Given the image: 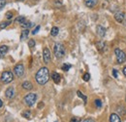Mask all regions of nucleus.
Masks as SVG:
<instances>
[{
	"label": "nucleus",
	"instance_id": "10",
	"mask_svg": "<svg viewBox=\"0 0 126 122\" xmlns=\"http://www.w3.org/2000/svg\"><path fill=\"white\" fill-rule=\"evenodd\" d=\"M83 1H84L85 6L88 7V8H93L98 3V0H83Z\"/></svg>",
	"mask_w": 126,
	"mask_h": 122
},
{
	"label": "nucleus",
	"instance_id": "15",
	"mask_svg": "<svg viewBox=\"0 0 126 122\" xmlns=\"http://www.w3.org/2000/svg\"><path fill=\"white\" fill-rule=\"evenodd\" d=\"M21 86H22V88L24 90H31L32 88H33V85H32V83L30 81H24Z\"/></svg>",
	"mask_w": 126,
	"mask_h": 122
},
{
	"label": "nucleus",
	"instance_id": "5",
	"mask_svg": "<svg viewBox=\"0 0 126 122\" xmlns=\"http://www.w3.org/2000/svg\"><path fill=\"white\" fill-rule=\"evenodd\" d=\"M114 54H115L116 61H117L118 63H123V62L126 61V54L123 51H121L120 49L116 48V49L114 50Z\"/></svg>",
	"mask_w": 126,
	"mask_h": 122
},
{
	"label": "nucleus",
	"instance_id": "3",
	"mask_svg": "<svg viewBox=\"0 0 126 122\" xmlns=\"http://www.w3.org/2000/svg\"><path fill=\"white\" fill-rule=\"evenodd\" d=\"M36 100H37V95L35 93H29L27 94L24 98H23V102L26 106L28 107H32L35 103H36Z\"/></svg>",
	"mask_w": 126,
	"mask_h": 122
},
{
	"label": "nucleus",
	"instance_id": "13",
	"mask_svg": "<svg viewBox=\"0 0 126 122\" xmlns=\"http://www.w3.org/2000/svg\"><path fill=\"white\" fill-rule=\"evenodd\" d=\"M8 50H9L8 46H6V45L0 46V58H3V57H4V56L7 54Z\"/></svg>",
	"mask_w": 126,
	"mask_h": 122
},
{
	"label": "nucleus",
	"instance_id": "30",
	"mask_svg": "<svg viewBox=\"0 0 126 122\" xmlns=\"http://www.w3.org/2000/svg\"><path fill=\"white\" fill-rule=\"evenodd\" d=\"M70 122H80V119H79V117H73V118L70 120Z\"/></svg>",
	"mask_w": 126,
	"mask_h": 122
},
{
	"label": "nucleus",
	"instance_id": "25",
	"mask_svg": "<svg viewBox=\"0 0 126 122\" xmlns=\"http://www.w3.org/2000/svg\"><path fill=\"white\" fill-rule=\"evenodd\" d=\"M82 79H83L84 81H88V80L90 79V74H89L88 72L84 73V74H83V76H82Z\"/></svg>",
	"mask_w": 126,
	"mask_h": 122
},
{
	"label": "nucleus",
	"instance_id": "27",
	"mask_svg": "<svg viewBox=\"0 0 126 122\" xmlns=\"http://www.w3.org/2000/svg\"><path fill=\"white\" fill-rule=\"evenodd\" d=\"M28 46H29L30 48H33V47L35 46V41H34V39H30V40L28 41Z\"/></svg>",
	"mask_w": 126,
	"mask_h": 122
},
{
	"label": "nucleus",
	"instance_id": "16",
	"mask_svg": "<svg viewBox=\"0 0 126 122\" xmlns=\"http://www.w3.org/2000/svg\"><path fill=\"white\" fill-rule=\"evenodd\" d=\"M97 49H98V51L99 52H101V53H103L105 50H106V44L104 43V42H98L97 43Z\"/></svg>",
	"mask_w": 126,
	"mask_h": 122
},
{
	"label": "nucleus",
	"instance_id": "1",
	"mask_svg": "<svg viewBox=\"0 0 126 122\" xmlns=\"http://www.w3.org/2000/svg\"><path fill=\"white\" fill-rule=\"evenodd\" d=\"M35 79L38 82V84H40V85L46 84L47 81H48V79H49V72H48L47 67H41L37 71Z\"/></svg>",
	"mask_w": 126,
	"mask_h": 122
},
{
	"label": "nucleus",
	"instance_id": "29",
	"mask_svg": "<svg viewBox=\"0 0 126 122\" xmlns=\"http://www.w3.org/2000/svg\"><path fill=\"white\" fill-rule=\"evenodd\" d=\"M39 30H40V26H37V27L34 29V30L32 31V34H36V33L39 31Z\"/></svg>",
	"mask_w": 126,
	"mask_h": 122
},
{
	"label": "nucleus",
	"instance_id": "23",
	"mask_svg": "<svg viewBox=\"0 0 126 122\" xmlns=\"http://www.w3.org/2000/svg\"><path fill=\"white\" fill-rule=\"evenodd\" d=\"M71 64H69V63H64L62 65V70H64V71H68L70 68H71Z\"/></svg>",
	"mask_w": 126,
	"mask_h": 122
},
{
	"label": "nucleus",
	"instance_id": "32",
	"mask_svg": "<svg viewBox=\"0 0 126 122\" xmlns=\"http://www.w3.org/2000/svg\"><path fill=\"white\" fill-rule=\"evenodd\" d=\"M112 75H113L114 78H117L118 77V73H117V70L116 69H113L112 70Z\"/></svg>",
	"mask_w": 126,
	"mask_h": 122
},
{
	"label": "nucleus",
	"instance_id": "12",
	"mask_svg": "<svg viewBox=\"0 0 126 122\" xmlns=\"http://www.w3.org/2000/svg\"><path fill=\"white\" fill-rule=\"evenodd\" d=\"M110 122H121L120 116L116 113H111L110 116Z\"/></svg>",
	"mask_w": 126,
	"mask_h": 122
},
{
	"label": "nucleus",
	"instance_id": "2",
	"mask_svg": "<svg viewBox=\"0 0 126 122\" xmlns=\"http://www.w3.org/2000/svg\"><path fill=\"white\" fill-rule=\"evenodd\" d=\"M53 53L57 59H61L65 56V48L61 43H55L53 47Z\"/></svg>",
	"mask_w": 126,
	"mask_h": 122
},
{
	"label": "nucleus",
	"instance_id": "36",
	"mask_svg": "<svg viewBox=\"0 0 126 122\" xmlns=\"http://www.w3.org/2000/svg\"><path fill=\"white\" fill-rule=\"evenodd\" d=\"M16 1H23V0H16Z\"/></svg>",
	"mask_w": 126,
	"mask_h": 122
},
{
	"label": "nucleus",
	"instance_id": "31",
	"mask_svg": "<svg viewBox=\"0 0 126 122\" xmlns=\"http://www.w3.org/2000/svg\"><path fill=\"white\" fill-rule=\"evenodd\" d=\"M6 18H7L8 20L12 19V18H13V13H11V12H8V13L6 14Z\"/></svg>",
	"mask_w": 126,
	"mask_h": 122
},
{
	"label": "nucleus",
	"instance_id": "26",
	"mask_svg": "<svg viewBox=\"0 0 126 122\" xmlns=\"http://www.w3.org/2000/svg\"><path fill=\"white\" fill-rule=\"evenodd\" d=\"M95 106L98 108H101L102 107V102L100 100H95Z\"/></svg>",
	"mask_w": 126,
	"mask_h": 122
},
{
	"label": "nucleus",
	"instance_id": "11",
	"mask_svg": "<svg viewBox=\"0 0 126 122\" xmlns=\"http://www.w3.org/2000/svg\"><path fill=\"white\" fill-rule=\"evenodd\" d=\"M97 34L100 36V37H104L106 35V30L102 27V26H97Z\"/></svg>",
	"mask_w": 126,
	"mask_h": 122
},
{
	"label": "nucleus",
	"instance_id": "7",
	"mask_svg": "<svg viewBox=\"0 0 126 122\" xmlns=\"http://www.w3.org/2000/svg\"><path fill=\"white\" fill-rule=\"evenodd\" d=\"M43 60L45 63H48L50 61V51L47 48H44L43 50Z\"/></svg>",
	"mask_w": 126,
	"mask_h": 122
},
{
	"label": "nucleus",
	"instance_id": "28",
	"mask_svg": "<svg viewBox=\"0 0 126 122\" xmlns=\"http://www.w3.org/2000/svg\"><path fill=\"white\" fill-rule=\"evenodd\" d=\"M6 4V0H0V10L5 6Z\"/></svg>",
	"mask_w": 126,
	"mask_h": 122
},
{
	"label": "nucleus",
	"instance_id": "22",
	"mask_svg": "<svg viewBox=\"0 0 126 122\" xmlns=\"http://www.w3.org/2000/svg\"><path fill=\"white\" fill-rule=\"evenodd\" d=\"M11 24V22L10 21H8V22H3V23H1L0 24V29L2 30V29H5L6 27H8L9 25Z\"/></svg>",
	"mask_w": 126,
	"mask_h": 122
},
{
	"label": "nucleus",
	"instance_id": "24",
	"mask_svg": "<svg viewBox=\"0 0 126 122\" xmlns=\"http://www.w3.org/2000/svg\"><path fill=\"white\" fill-rule=\"evenodd\" d=\"M22 116H23V117H25V118H30L31 113H30V111H29V110H27V111H24V112L22 113Z\"/></svg>",
	"mask_w": 126,
	"mask_h": 122
},
{
	"label": "nucleus",
	"instance_id": "33",
	"mask_svg": "<svg viewBox=\"0 0 126 122\" xmlns=\"http://www.w3.org/2000/svg\"><path fill=\"white\" fill-rule=\"evenodd\" d=\"M82 122H95L92 118H86V119H84Z\"/></svg>",
	"mask_w": 126,
	"mask_h": 122
},
{
	"label": "nucleus",
	"instance_id": "14",
	"mask_svg": "<svg viewBox=\"0 0 126 122\" xmlns=\"http://www.w3.org/2000/svg\"><path fill=\"white\" fill-rule=\"evenodd\" d=\"M51 79L53 80V82L55 84H58L60 82V74L57 73V72H52L51 74Z\"/></svg>",
	"mask_w": 126,
	"mask_h": 122
},
{
	"label": "nucleus",
	"instance_id": "18",
	"mask_svg": "<svg viewBox=\"0 0 126 122\" xmlns=\"http://www.w3.org/2000/svg\"><path fill=\"white\" fill-rule=\"evenodd\" d=\"M15 22L20 24V25H22L23 23L26 22V19H25V17H23V16H19V17H17L16 20H15Z\"/></svg>",
	"mask_w": 126,
	"mask_h": 122
},
{
	"label": "nucleus",
	"instance_id": "20",
	"mask_svg": "<svg viewBox=\"0 0 126 122\" xmlns=\"http://www.w3.org/2000/svg\"><path fill=\"white\" fill-rule=\"evenodd\" d=\"M58 32H59V30H58V28H56V27H53V28L51 29V30H50V34H51V36H56V35L58 34Z\"/></svg>",
	"mask_w": 126,
	"mask_h": 122
},
{
	"label": "nucleus",
	"instance_id": "35",
	"mask_svg": "<svg viewBox=\"0 0 126 122\" xmlns=\"http://www.w3.org/2000/svg\"><path fill=\"white\" fill-rule=\"evenodd\" d=\"M2 106H3V102L0 100V107H2Z\"/></svg>",
	"mask_w": 126,
	"mask_h": 122
},
{
	"label": "nucleus",
	"instance_id": "34",
	"mask_svg": "<svg viewBox=\"0 0 126 122\" xmlns=\"http://www.w3.org/2000/svg\"><path fill=\"white\" fill-rule=\"evenodd\" d=\"M122 72H123V74H124V75H125V76H126V66H125V67H124V68H123V70H122Z\"/></svg>",
	"mask_w": 126,
	"mask_h": 122
},
{
	"label": "nucleus",
	"instance_id": "17",
	"mask_svg": "<svg viewBox=\"0 0 126 122\" xmlns=\"http://www.w3.org/2000/svg\"><path fill=\"white\" fill-rule=\"evenodd\" d=\"M28 34H29V30L28 29H24L22 32H21V35H20V40H24L28 37Z\"/></svg>",
	"mask_w": 126,
	"mask_h": 122
},
{
	"label": "nucleus",
	"instance_id": "4",
	"mask_svg": "<svg viewBox=\"0 0 126 122\" xmlns=\"http://www.w3.org/2000/svg\"><path fill=\"white\" fill-rule=\"evenodd\" d=\"M14 80V74L12 71H4L2 74H1V81L5 84H8L10 82H12Z\"/></svg>",
	"mask_w": 126,
	"mask_h": 122
},
{
	"label": "nucleus",
	"instance_id": "9",
	"mask_svg": "<svg viewBox=\"0 0 126 122\" xmlns=\"http://www.w3.org/2000/svg\"><path fill=\"white\" fill-rule=\"evenodd\" d=\"M114 19L116 20V22L122 23V22L124 21V19H125V14H124L123 12H118V13H116V14L114 15Z\"/></svg>",
	"mask_w": 126,
	"mask_h": 122
},
{
	"label": "nucleus",
	"instance_id": "21",
	"mask_svg": "<svg viewBox=\"0 0 126 122\" xmlns=\"http://www.w3.org/2000/svg\"><path fill=\"white\" fill-rule=\"evenodd\" d=\"M77 94H78V96H79V98H81L82 100H83V102H84V104H86V101H87V99H86V97L81 93L80 91H78L77 92Z\"/></svg>",
	"mask_w": 126,
	"mask_h": 122
},
{
	"label": "nucleus",
	"instance_id": "19",
	"mask_svg": "<svg viewBox=\"0 0 126 122\" xmlns=\"http://www.w3.org/2000/svg\"><path fill=\"white\" fill-rule=\"evenodd\" d=\"M20 26H21L23 29H28V30H29L32 26H33V23H32V22H25V23H23V24L20 25Z\"/></svg>",
	"mask_w": 126,
	"mask_h": 122
},
{
	"label": "nucleus",
	"instance_id": "6",
	"mask_svg": "<svg viewBox=\"0 0 126 122\" xmlns=\"http://www.w3.org/2000/svg\"><path fill=\"white\" fill-rule=\"evenodd\" d=\"M14 72L17 77H21L24 74V66L22 63H18L16 64L14 68Z\"/></svg>",
	"mask_w": 126,
	"mask_h": 122
},
{
	"label": "nucleus",
	"instance_id": "8",
	"mask_svg": "<svg viewBox=\"0 0 126 122\" xmlns=\"http://www.w3.org/2000/svg\"><path fill=\"white\" fill-rule=\"evenodd\" d=\"M5 96L8 99H13L15 97V89L13 87H9L5 92Z\"/></svg>",
	"mask_w": 126,
	"mask_h": 122
}]
</instances>
